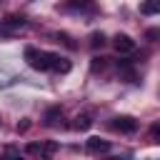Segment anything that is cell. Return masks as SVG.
Returning a JSON list of instances; mask_svg holds the SVG:
<instances>
[{"instance_id":"1","label":"cell","mask_w":160,"mask_h":160,"mask_svg":"<svg viewBox=\"0 0 160 160\" xmlns=\"http://www.w3.org/2000/svg\"><path fill=\"white\" fill-rule=\"evenodd\" d=\"M58 58L60 55H55V52H42V50H35V48H25V60L35 68V70H55V65H58Z\"/></svg>"},{"instance_id":"5","label":"cell","mask_w":160,"mask_h":160,"mask_svg":"<svg viewBox=\"0 0 160 160\" xmlns=\"http://www.w3.org/2000/svg\"><path fill=\"white\" fill-rule=\"evenodd\" d=\"M0 25H2V30H12V28H22V25H25V18H22V15H8V18H5V20L0 22Z\"/></svg>"},{"instance_id":"2","label":"cell","mask_w":160,"mask_h":160,"mask_svg":"<svg viewBox=\"0 0 160 160\" xmlns=\"http://www.w3.org/2000/svg\"><path fill=\"white\" fill-rule=\"evenodd\" d=\"M112 128H115L118 132L130 135V132H135V130H138V120H135V118H130V115H120V118H115V120H112Z\"/></svg>"},{"instance_id":"11","label":"cell","mask_w":160,"mask_h":160,"mask_svg":"<svg viewBox=\"0 0 160 160\" xmlns=\"http://www.w3.org/2000/svg\"><path fill=\"white\" fill-rule=\"evenodd\" d=\"M55 150H58V145H55V142H45V145L40 148V155H42V160H48V158H50Z\"/></svg>"},{"instance_id":"16","label":"cell","mask_w":160,"mask_h":160,"mask_svg":"<svg viewBox=\"0 0 160 160\" xmlns=\"http://www.w3.org/2000/svg\"><path fill=\"white\" fill-rule=\"evenodd\" d=\"M102 65H105L102 58H95V60H92V70H98V68H102Z\"/></svg>"},{"instance_id":"7","label":"cell","mask_w":160,"mask_h":160,"mask_svg":"<svg viewBox=\"0 0 160 160\" xmlns=\"http://www.w3.org/2000/svg\"><path fill=\"white\" fill-rule=\"evenodd\" d=\"M140 12L142 15H160V0H145L140 5Z\"/></svg>"},{"instance_id":"15","label":"cell","mask_w":160,"mask_h":160,"mask_svg":"<svg viewBox=\"0 0 160 160\" xmlns=\"http://www.w3.org/2000/svg\"><path fill=\"white\" fill-rule=\"evenodd\" d=\"M28 128H30V122H28V120H22V122H18V132H25Z\"/></svg>"},{"instance_id":"8","label":"cell","mask_w":160,"mask_h":160,"mask_svg":"<svg viewBox=\"0 0 160 160\" xmlns=\"http://www.w3.org/2000/svg\"><path fill=\"white\" fill-rule=\"evenodd\" d=\"M60 115H62V110H60V105H55V108H50V110L45 112V125H55Z\"/></svg>"},{"instance_id":"13","label":"cell","mask_w":160,"mask_h":160,"mask_svg":"<svg viewBox=\"0 0 160 160\" xmlns=\"http://www.w3.org/2000/svg\"><path fill=\"white\" fill-rule=\"evenodd\" d=\"M145 38H148V40H160V28H150V30L145 32Z\"/></svg>"},{"instance_id":"12","label":"cell","mask_w":160,"mask_h":160,"mask_svg":"<svg viewBox=\"0 0 160 160\" xmlns=\"http://www.w3.org/2000/svg\"><path fill=\"white\" fill-rule=\"evenodd\" d=\"M150 138H152V142H160V122L150 125Z\"/></svg>"},{"instance_id":"17","label":"cell","mask_w":160,"mask_h":160,"mask_svg":"<svg viewBox=\"0 0 160 160\" xmlns=\"http://www.w3.org/2000/svg\"><path fill=\"white\" fill-rule=\"evenodd\" d=\"M15 160H25V158H20V155H18V158H15Z\"/></svg>"},{"instance_id":"9","label":"cell","mask_w":160,"mask_h":160,"mask_svg":"<svg viewBox=\"0 0 160 160\" xmlns=\"http://www.w3.org/2000/svg\"><path fill=\"white\" fill-rule=\"evenodd\" d=\"M92 125V118L90 115H78L75 118V130H88Z\"/></svg>"},{"instance_id":"6","label":"cell","mask_w":160,"mask_h":160,"mask_svg":"<svg viewBox=\"0 0 160 160\" xmlns=\"http://www.w3.org/2000/svg\"><path fill=\"white\" fill-rule=\"evenodd\" d=\"M65 8H70V10H92L95 2L92 0H65Z\"/></svg>"},{"instance_id":"4","label":"cell","mask_w":160,"mask_h":160,"mask_svg":"<svg viewBox=\"0 0 160 160\" xmlns=\"http://www.w3.org/2000/svg\"><path fill=\"white\" fill-rule=\"evenodd\" d=\"M85 148L90 152H108L112 145H110V140H102V138H88L85 140Z\"/></svg>"},{"instance_id":"14","label":"cell","mask_w":160,"mask_h":160,"mask_svg":"<svg viewBox=\"0 0 160 160\" xmlns=\"http://www.w3.org/2000/svg\"><path fill=\"white\" fill-rule=\"evenodd\" d=\"M15 158H18V155H15V150H12V148H8V152H5V155H0V160H15Z\"/></svg>"},{"instance_id":"10","label":"cell","mask_w":160,"mask_h":160,"mask_svg":"<svg viewBox=\"0 0 160 160\" xmlns=\"http://www.w3.org/2000/svg\"><path fill=\"white\" fill-rule=\"evenodd\" d=\"M102 45H105V35H102V32H92V35H90V48L98 50V48H102Z\"/></svg>"},{"instance_id":"3","label":"cell","mask_w":160,"mask_h":160,"mask_svg":"<svg viewBox=\"0 0 160 160\" xmlns=\"http://www.w3.org/2000/svg\"><path fill=\"white\" fill-rule=\"evenodd\" d=\"M112 45H115L118 52H132V50H135V40H132L130 35H125V32H118V35L112 38Z\"/></svg>"}]
</instances>
